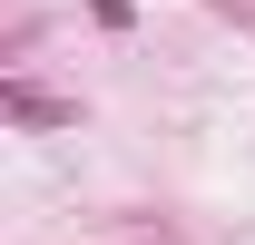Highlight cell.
I'll list each match as a JSON object with an SVG mask.
<instances>
[{
	"mask_svg": "<svg viewBox=\"0 0 255 245\" xmlns=\"http://www.w3.org/2000/svg\"><path fill=\"white\" fill-rule=\"evenodd\" d=\"M10 118H30V127H59L69 108H59V98H39V89H10Z\"/></svg>",
	"mask_w": 255,
	"mask_h": 245,
	"instance_id": "1",
	"label": "cell"
}]
</instances>
